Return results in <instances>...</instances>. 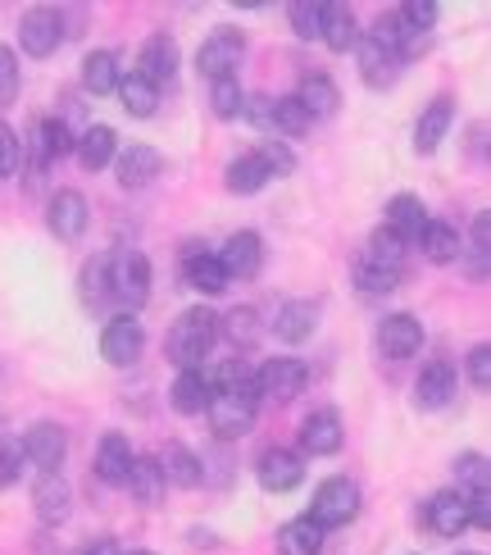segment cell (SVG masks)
<instances>
[{"mask_svg": "<svg viewBox=\"0 0 491 555\" xmlns=\"http://www.w3.org/2000/svg\"><path fill=\"white\" fill-rule=\"evenodd\" d=\"M215 341H219V314L209 306H192L173 319L169 337H164V356L178 369H201L205 356L215 351Z\"/></svg>", "mask_w": 491, "mask_h": 555, "instance_id": "6da1fadb", "label": "cell"}, {"mask_svg": "<svg viewBox=\"0 0 491 555\" xmlns=\"http://www.w3.org/2000/svg\"><path fill=\"white\" fill-rule=\"evenodd\" d=\"M255 414H260V397H255V391H215L205 420L219 442H237V437H246L255 428Z\"/></svg>", "mask_w": 491, "mask_h": 555, "instance_id": "7a4b0ae2", "label": "cell"}, {"mask_svg": "<svg viewBox=\"0 0 491 555\" xmlns=\"http://www.w3.org/2000/svg\"><path fill=\"white\" fill-rule=\"evenodd\" d=\"M151 296V264L142 250H124V256L109 260V300H119V306L132 314L142 310Z\"/></svg>", "mask_w": 491, "mask_h": 555, "instance_id": "3957f363", "label": "cell"}, {"mask_svg": "<svg viewBox=\"0 0 491 555\" xmlns=\"http://www.w3.org/2000/svg\"><path fill=\"white\" fill-rule=\"evenodd\" d=\"M242 55H246V33L242 28H215L196 51V74H205L209 82L232 78L237 74V64H242Z\"/></svg>", "mask_w": 491, "mask_h": 555, "instance_id": "277c9868", "label": "cell"}, {"mask_svg": "<svg viewBox=\"0 0 491 555\" xmlns=\"http://www.w3.org/2000/svg\"><path fill=\"white\" fill-rule=\"evenodd\" d=\"M360 515V488L350 478H327V482H319V492H314V501H310V519L323 528H346L350 519Z\"/></svg>", "mask_w": 491, "mask_h": 555, "instance_id": "5b68a950", "label": "cell"}, {"mask_svg": "<svg viewBox=\"0 0 491 555\" xmlns=\"http://www.w3.org/2000/svg\"><path fill=\"white\" fill-rule=\"evenodd\" d=\"M306 364L300 360H287V356H273L255 369V397L260 401H273V405H287L306 391Z\"/></svg>", "mask_w": 491, "mask_h": 555, "instance_id": "8992f818", "label": "cell"}, {"mask_svg": "<svg viewBox=\"0 0 491 555\" xmlns=\"http://www.w3.org/2000/svg\"><path fill=\"white\" fill-rule=\"evenodd\" d=\"M142 351H146V333H142V323H137V314H119L101 328V360L105 364L128 369V364L142 360Z\"/></svg>", "mask_w": 491, "mask_h": 555, "instance_id": "52a82bcc", "label": "cell"}, {"mask_svg": "<svg viewBox=\"0 0 491 555\" xmlns=\"http://www.w3.org/2000/svg\"><path fill=\"white\" fill-rule=\"evenodd\" d=\"M60 41H64V14L60 10H28L18 18V46L28 51L33 60H46V55H55L60 51Z\"/></svg>", "mask_w": 491, "mask_h": 555, "instance_id": "ba28073f", "label": "cell"}, {"mask_svg": "<svg viewBox=\"0 0 491 555\" xmlns=\"http://www.w3.org/2000/svg\"><path fill=\"white\" fill-rule=\"evenodd\" d=\"M378 351L387 360H410L424 351V323H418L414 314H387L378 323Z\"/></svg>", "mask_w": 491, "mask_h": 555, "instance_id": "9c48e42d", "label": "cell"}, {"mask_svg": "<svg viewBox=\"0 0 491 555\" xmlns=\"http://www.w3.org/2000/svg\"><path fill=\"white\" fill-rule=\"evenodd\" d=\"M23 451H28V460L41 474H60L64 455H68V433L60 424H33L23 433Z\"/></svg>", "mask_w": 491, "mask_h": 555, "instance_id": "30bf717a", "label": "cell"}, {"mask_svg": "<svg viewBox=\"0 0 491 555\" xmlns=\"http://www.w3.org/2000/svg\"><path fill=\"white\" fill-rule=\"evenodd\" d=\"M255 474H260V488L264 492H292V488H300V478H306V460H300L296 451L273 447V451L260 455Z\"/></svg>", "mask_w": 491, "mask_h": 555, "instance_id": "8fae6325", "label": "cell"}, {"mask_svg": "<svg viewBox=\"0 0 491 555\" xmlns=\"http://www.w3.org/2000/svg\"><path fill=\"white\" fill-rule=\"evenodd\" d=\"M428 528L437 538H460L464 528H469V496L447 488L428 501Z\"/></svg>", "mask_w": 491, "mask_h": 555, "instance_id": "7c38bea8", "label": "cell"}, {"mask_svg": "<svg viewBox=\"0 0 491 555\" xmlns=\"http://www.w3.org/2000/svg\"><path fill=\"white\" fill-rule=\"evenodd\" d=\"M414 401H418V410H447L455 401V369L447 360L424 364V374L414 383Z\"/></svg>", "mask_w": 491, "mask_h": 555, "instance_id": "4fadbf2b", "label": "cell"}, {"mask_svg": "<svg viewBox=\"0 0 491 555\" xmlns=\"http://www.w3.org/2000/svg\"><path fill=\"white\" fill-rule=\"evenodd\" d=\"M114 169H119V188L142 192L146 182L159 178V155H155V146L132 142V146H124L119 155H114Z\"/></svg>", "mask_w": 491, "mask_h": 555, "instance_id": "5bb4252c", "label": "cell"}, {"mask_svg": "<svg viewBox=\"0 0 491 555\" xmlns=\"http://www.w3.org/2000/svg\"><path fill=\"white\" fill-rule=\"evenodd\" d=\"M87 196L82 192H60L51 201V210H46V223H51V233L60 242H78L87 233Z\"/></svg>", "mask_w": 491, "mask_h": 555, "instance_id": "9a60e30c", "label": "cell"}, {"mask_svg": "<svg viewBox=\"0 0 491 555\" xmlns=\"http://www.w3.org/2000/svg\"><path fill=\"white\" fill-rule=\"evenodd\" d=\"M219 264L228 278H255L264 264V242L260 233H232L228 246L219 250Z\"/></svg>", "mask_w": 491, "mask_h": 555, "instance_id": "2e32d148", "label": "cell"}, {"mask_svg": "<svg viewBox=\"0 0 491 555\" xmlns=\"http://www.w3.org/2000/svg\"><path fill=\"white\" fill-rule=\"evenodd\" d=\"M33 511L41 524H64L68 511H74V492H68V482L60 474H41L37 478V488H33Z\"/></svg>", "mask_w": 491, "mask_h": 555, "instance_id": "e0dca14e", "label": "cell"}, {"mask_svg": "<svg viewBox=\"0 0 491 555\" xmlns=\"http://www.w3.org/2000/svg\"><path fill=\"white\" fill-rule=\"evenodd\" d=\"M346 442V428L337 420V410H314L306 428H300V447H306V455H337Z\"/></svg>", "mask_w": 491, "mask_h": 555, "instance_id": "ac0fdd59", "label": "cell"}, {"mask_svg": "<svg viewBox=\"0 0 491 555\" xmlns=\"http://www.w3.org/2000/svg\"><path fill=\"white\" fill-rule=\"evenodd\" d=\"M132 442L124 433H105L101 447H96V478L109 482V488H124L128 482V469H132Z\"/></svg>", "mask_w": 491, "mask_h": 555, "instance_id": "d6986e66", "label": "cell"}, {"mask_svg": "<svg viewBox=\"0 0 491 555\" xmlns=\"http://www.w3.org/2000/svg\"><path fill=\"white\" fill-rule=\"evenodd\" d=\"M314 328H319V306L314 300H287V306L277 310V319H273V337L287 341V346L310 341Z\"/></svg>", "mask_w": 491, "mask_h": 555, "instance_id": "ffe728a7", "label": "cell"}, {"mask_svg": "<svg viewBox=\"0 0 491 555\" xmlns=\"http://www.w3.org/2000/svg\"><path fill=\"white\" fill-rule=\"evenodd\" d=\"M169 401L178 414H205L209 401H215V387H209V374L201 369H178V378L169 387Z\"/></svg>", "mask_w": 491, "mask_h": 555, "instance_id": "44dd1931", "label": "cell"}, {"mask_svg": "<svg viewBox=\"0 0 491 555\" xmlns=\"http://www.w3.org/2000/svg\"><path fill=\"white\" fill-rule=\"evenodd\" d=\"M451 119H455V105H451V96H437V101H432L424 114H418V128H414V151H418V155H432L441 142H447Z\"/></svg>", "mask_w": 491, "mask_h": 555, "instance_id": "7402d4cb", "label": "cell"}, {"mask_svg": "<svg viewBox=\"0 0 491 555\" xmlns=\"http://www.w3.org/2000/svg\"><path fill=\"white\" fill-rule=\"evenodd\" d=\"M137 74H142L151 87L169 82V78L178 74V41H173V37H164V33H155V37L142 46V60H137Z\"/></svg>", "mask_w": 491, "mask_h": 555, "instance_id": "603a6c76", "label": "cell"}, {"mask_svg": "<svg viewBox=\"0 0 491 555\" xmlns=\"http://www.w3.org/2000/svg\"><path fill=\"white\" fill-rule=\"evenodd\" d=\"M383 228H391V233L401 237L405 246H410V242H418V233L428 228V210H424V201L410 196V192L391 196V201H387V223H383Z\"/></svg>", "mask_w": 491, "mask_h": 555, "instance_id": "cb8c5ba5", "label": "cell"}, {"mask_svg": "<svg viewBox=\"0 0 491 555\" xmlns=\"http://www.w3.org/2000/svg\"><path fill=\"white\" fill-rule=\"evenodd\" d=\"M319 41H327V51H356L360 41V23L350 14V5H323V18H319Z\"/></svg>", "mask_w": 491, "mask_h": 555, "instance_id": "d4e9b609", "label": "cell"}, {"mask_svg": "<svg viewBox=\"0 0 491 555\" xmlns=\"http://www.w3.org/2000/svg\"><path fill=\"white\" fill-rule=\"evenodd\" d=\"M124 488L132 492L137 505H159V501H164V488H169V482H164V469H159V460H155V455H137Z\"/></svg>", "mask_w": 491, "mask_h": 555, "instance_id": "484cf974", "label": "cell"}, {"mask_svg": "<svg viewBox=\"0 0 491 555\" xmlns=\"http://www.w3.org/2000/svg\"><path fill=\"white\" fill-rule=\"evenodd\" d=\"M296 101H300V109H306L310 119H327V114H337L341 91H337V82L327 74H310V78H300Z\"/></svg>", "mask_w": 491, "mask_h": 555, "instance_id": "4316f807", "label": "cell"}, {"mask_svg": "<svg viewBox=\"0 0 491 555\" xmlns=\"http://www.w3.org/2000/svg\"><path fill=\"white\" fill-rule=\"evenodd\" d=\"M182 273H186V283H192L196 292H205V296L228 292V273H223L219 256H209V250H201V246H196V250H186Z\"/></svg>", "mask_w": 491, "mask_h": 555, "instance_id": "83f0119b", "label": "cell"}, {"mask_svg": "<svg viewBox=\"0 0 491 555\" xmlns=\"http://www.w3.org/2000/svg\"><path fill=\"white\" fill-rule=\"evenodd\" d=\"M114 155H119V137H114V128L96 124V128H87V132H82L78 159H82V169H87V173L109 169V165H114Z\"/></svg>", "mask_w": 491, "mask_h": 555, "instance_id": "f1b7e54d", "label": "cell"}, {"mask_svg": "<svg viewBox=\"0 0 491 555\" xmlns=\"http://www.w3.org/2000/svg\"><path fill=\"white\" fill-rule=\"evenodd\" d=\"M119 55L114 51H91L82 60V87L91 91V96H114L119 91Z\"/></svg>", "mask_w": 491, "mask_h": 555, "instance_id": "f546056e", "label": "cell"}, {"mask_svg": "<svg viewBox=\"0 0 491 555\" xmlns=\"http://www.w3.org/2000/svg\"><path fill=\"white\" fill-rule=\"evenodd\" d=\"M319 551H323V528L310 515L277 528V555H319Z\"/></svg>", "mask_w": 491, "mask_h": 555, "instance_id": "4dcf8cb0", "label": "cell"}, {"mask_svg": "<svg viewBox=\"0 0 491 555\" xmlns=\"http://www.w3.org/2000/svg\"><path fill=\"white\" fill-rule=\"evenodd\" d=\"M418 242H424V256L432 264H455L460 260V233H455V223H447V219H428V228L418 233Z\"/></svg>", "mask_w": 491, "mask_h": 555, "instance_id": "1f68e13d", "label": "cell"}, {"mask_svg": "<svg viewBox=\"0 0 491 555\" xmlns=\"http://www.w3.org/2000/svg\"><path fill=\"white\" fill-rule=\"evenodd\" d=\"M37 142H33V151H37V165H51V159H60V155H68V151H78V137L68 132L60 119H37Z\"/></svg>", "mask_w": 491, "mask_h": 555, "instance_id": "d6a6232c", "label": "cell"}, {"mask_svg": "<svg viewBox=\"0 0 491 555\" xmlns=\"http://www.w3.org/2000/svg\"><path fill=\"white\" fill-rule=\"evenodd\" d=\"M356 55H360V78H364L369 87H391L396 74H401V64H396L387 51H378V46H373L369 37L356 41Z\"/></svg>", "mask_w": 491, "mask_h": 555, "instance_id": "836d02e7", "label": "cell"}, {"mask_svg": "<svg viewBox=\"0 0 491 555\" xmlns=\"http://www.w3.org/2000/svg\"><path fill=\"white\" fill-rule=\"evenodd\" d=\"M78 296H82L87 310H105V306H109V256H91V260L82 264Z\"/></svg>", "mask_w": 491, "mask_h": 555, "instance_id": "e575fe53", "label": "cell"}, {"mask_svg": "<svg viewBox=\"0 0 491 555\" xmlns=\"http://www.w3.org/2000/svg\"><path fill=\"white\" fill-rule=\"evenodd\" d=\"M159 469H164V482H173V488H201V460L186 451L182 442L164 447Z\"/></svg>", "mask_w": 491, "mask_h": 555, "instance_id": "d590c367", "label": "cell"}, {"mask_svg": "<svg viewBox=\"0 0 491 555\" xmlns=\"http://www.w3.org/2000/svg\"><path fill=\"white\" fill-rule=\"evenodd\" d=\"M223 182H228V192L232 196H255V192H264V182H269V169L260 165V155H242V159H232L228 165V173H223Z\"/></svg>", "mask_w": 491, "mask_h": 555, "instance_id": "8d00e7d4", "label": "cell"}, {"mask_svg": "<svg viewBox=\"0 0 491 555\" xmlns=\"http://www.w3.org/2000/svg\"><path fill=\"white\" fill-rule=\"evenodd\" d=\"M119 101H124V109L132 114V119H151V114L159 109V87H151L142 74H124L119 78Z\"/></svg>", "mask_w": 491, "mask_h": 555, "instance_id": "74e56055", "label": "cell"}, {"mask_svg": "<svg viewBox=\"0 0 491 555\" xmlns=\"http://www.w3.org/2000/svg\"><path fill=\"white\" fill-rule=\"evenodd\" d=\"M356 287H360L364 296H391L396 287H401V269H387V264H378V260L360 256V260H356Z\"/></svg>", "mask_w": 491, "mask_h": 555, "instance_id": "f35d334b", "label": "cell"}, {"mask_svg": "<svg viewBox=\"0 0 491 555\" xmlns=\"http://www.w3.org/2000/svg\"><path fill=\"white\" fill-rule=\"evenodd\" d=\"M242 101H246V91L237 87V78H219V82H209V109L219 114V119H242Z\"/></svg>", "mask_w": 491, "mask_h": 555, "instance_id": "ab89813d", "label": "cell"}, {"mask_svg": "<svg viewBox=\"0 0 491 555\" xmlns=\"http://www.w3.org/2000/svg\"><path fill=\"white\" fill-rule=\"evenodd\" d=\"M219 333H228V341H237V346L260 341V314H255L250 306L228 310V319H219Z\"/></svg>", "mask_w": 491, "mask_h": 555, "instance_id": "60d3db41", "label": "cell"}, {"mask_svg": "<svg viewBox=\"0 0 491 555\" xmlns=\"http://www.w3.org/2000/svg\"><path fill=\"white\" fill-rule=\"evenodd\" d=\"M487 256H491V210H482L469 228V273L474 278H487V264H491Z\"/></svg>", "mask_w": 491, "mask_h": 555, "instance_id": "b9f144b4", "label": "cell"}, {"mask_svg": "<svg viewBox=\"0 0 491 555\" xmlns=\"http://www.w3.org/2000/svg\"><path fill=\"white\" fill-rule=\"evenodd\" d=\"M405 250H410V246L396 237L391 228H378V233L369 237V250H364V256H369V260H378V264H387V269H405Z\"/></svg>", "mask_w": 491, "mask_h": 555, "instance_id": "7bdbcfd3", "label": "cell"}, {"mask_svg": "<svg viewBox=\"0 0 491 555\" xmlns=\"http://www.w3.org/2000/svg\"><path fill=\"white\" fill-rule=\"evenodd\" d=\"M28 465V451H23V437H0V492L14 488Z\"/></svg>", "mask_w": 491, "mask_h": 555, "instance_id": "ee69618b", "label": "cell"}, {"mask_svg": "<svg viewBox=\"0 0 491 555\" xmlns=\"http://www.w3.org/2000/svg\"><path fill=\"white\" fill-rule=\"evenodd\" d=\"M310 114L300 109V101L296 96H283V101H273V128L277 132H287V137H306L310 132Z\"/></svg>", "mask_w": 491, "mask_h": 555, "instance_id": "f6af8a7d", "label": "cell"}, {"mask_svg": "<svg viewBox=\"0 0 491 555\" xmlns=\"http://www.w3.org/2000/svg\"><path fill=\"white\" fill-rule=\"evenodd\" d=\"M215 391H255V369H246L242 360H223L215 374H209Z\"/></svg>", "mask_w": 491, "mask_h": 555, "instance_id": "bcb514c9", "label": "cell"}, {"mask_svg": "<svg viewBox=\"0 0 491 555\" xmlns=\"http://www.w3.org/2000/svg\"><path fill=\"white\" fill-rule=\"evenodd\" d=\"M455 474H460V488H464V492L491 488V465H487V455H460V460H455Z\"/></svg>", "mask_w": 491, "mask_h": 555, "instance_id": "7dc6e473", "label": "cell"}, {"mask_svg": "<svg viewBox=\"0 0 491 555\" xmlns=\"http://www.w3.org/2000/svg\"><path fill=\"white\" fill-rule=\"evenodd\" d=\"M287 18H292V33H296L300 41H314V37H319L323 5H314V0H296V5L287 10Z\"/></svg>", "mask_w": 491, "mask_h": 555, "instance_id": "c3c4849f", "label": "cell"}, {"mask_svg": "<svg viewBox=\"0 0 491 555\" xmlns=\"http://www.w3.org/2000/svg\"><path fill=\"white\" fill-rule=\"evenodd\" d=\"M18 87H23V78H18V55L10 51V46H0V109L18 101Z\"/></svg>", "mask_w": 491, "mask_h": 555, "instance_id": "681fc988", "label": "cell"}, {"mask_svg": "<svg viewBox=\"0 0 491 555\" xmlns=\"http://www.w3.org/2000/svg\"><path fill=\"white\" fill-rule=\"evenodd\" d=\"M255 155H260V165L269 169V178H287V173L296 169V155H292V146H283V142H264Z\"/></svg>", "mask_w": 491, "mask_h": 555, "instance_id": "f907efd6", "label": "cell"}, {"mask_svg": "<svg viewBox=\"0 0 491 555\" xmlns=\"http://www.w3.org/2000/svg\"><path fill=\"white\" fill-rule=\"evenodd\" d=\"M396 18H401L405 28H414V33H428L437 23V5H432V0H405V5L396 10Z\"/></svg>", "mask_w": 491, "mask_h": 555, "instance_id": "816d5d0a", "label": "cell"}, {"mask_svg": "<svg viewBox=\"0 0 491 555\" xmlns=\"http://www.w3.org/2000/svg\"><path fill=\"white\" fill-rule=\"evenodd\" d=\"M23 165V142H18V132L10 124H0V178H10L18 173Z\"/></svg>", "mask_w": 491, "mask_h": 555, "instance_id": "f5cc1de1", "label": "cell"}, {"mask_svg": "<svg viewBox=\"0 0 491 555\" xmlns=\"http://www.w3.org/2000/svg\"><path fill=\"white\" fill-rule=\"evenodd\" d=\"M469 383H474L478 391L491 387V346H487V341L469 351Z\"/></svg>", "mask_w": 491, "mask_h": 555, "instance_id": "db71d44e", "label": "cell"}, {"mask_svg": "<svg viewBox=\"0 0 491 555\" xmlns=\"http://www.w3.org/2000/svg\"><path fill=\"white\" fill-rule=\"evenodd\" d=\"M242 119L250 128H273V101L269 96H246L242 101Z\"/></svg>", "mask_w": 491, "mask_h": 555, "instance_id": "11a10c76", "label": "cell"}, {"mask_svg": "<svg viewBox=\"0 0 491 555\" xmlns=\"http://www.w3.org/2000/svg\"><path fill=\"white\" fill-rule=\"evenodd\" d=\"M469 496V528H491V488H482V492H464Z\"/></svg>", "mask_w": 491, "mask_h": 555, "instance_id": "9f6ffc18", "label": "cell"}, {"mask_svg": "<svg viewBox=\"0 0 491 555\" xmlns=\"http://www.w3.org/2000/svg\"><path fill=\"white\" fill-rule=\"evenodd\" d=\"M82 555H119V546H114V542H96V546H87Z\"/></svg>", "mask_w": 491, "mask_h": 555, "instance_id": "6f0895ef", "label": "cell"}, {"mask_svg": "<svg viewBox=\"0 0 491 555\" xmlns=\"http://www.w3.org/2000/svg\"><path fill=\"white\" fill-rule=\"evenodd\" d=\"M128 555H151V551H128Z\"/></svg>", "mask_w": 491, "mask_h": 555, "instance_id": "680465c9", "label": "cell"}, {"mask_svg": "<svg viewBox=\"0 0 491 555\" xmlns=\"http://www.w3.org/2000/svg\"><path fill=\"white\" fill-rule=\"evenodd\" d=\"M460 555H474V551H460Z\"/></svg>", "mask_w": 491, "mask_h": 555, "instance_id": "91938a15", "label": "cell"}]
</instances>
